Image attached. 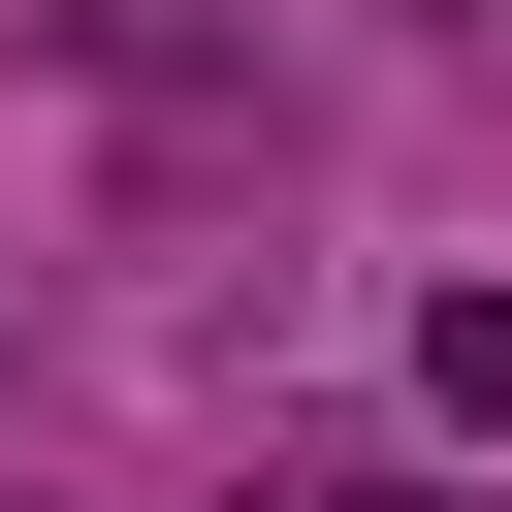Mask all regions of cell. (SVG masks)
Wrapping results in <instances>:
<instances>
[{
  "label": "cell",
  "mask_w": 512,
  "mask_h": 512,
  "mask_svg": "<svg viewBox=\"0 0 512 512\" xmlns=\"http://www.w3.org/2000/svg\"><path fill=\"white\" fill-rule=\"evenodd\" d=\"M416 384H448V448H512V288H448V320H416Z\"/></svg>",
  "instance_id": "cell-1"
},
{
  "label": "cell",
  "mask_w": 512,
  "mask_h": 512,
  "mask_svg": "<svg viewBox=\"0 0 512 512\" xmlns=\"http://www.w3.org/2000/svg\"><path fill=\"white\" fill-rule=\"evenodd\" d=\"M32 32H64V64H224L256 0H32Z\"/></svg>",
  "instance_id": "cell-2"
},
{
  "label": "cell",
  "mask_w": 512,
  "mask_h": 512,
  "mask_svg": "<svg viewBox=\"0 0 512 512\" xmlns=\"http://www.w3.org/2000/svg\"><path fill=\"white\" fill-rule=\"evenodd\" d=\"M256 512H448V480H384V448H320V480H256Z\"/></svg>",
  "instance_id": "cell-3"
},
{
  "label": "cell",
  "mask_w": 512,
  "mask_h": 512,
  "mask_svg": "<svg viewBox=\"0 0 512 512\" xmlns=\"http://www.w3.org/2000/svg\"><path fill=\"white\" fill-rule=\"evenodd\" d=\"M0 512H32V480H0Z\"/></svg>",
  "instance_id": "cell-4"
}]
</instances>
